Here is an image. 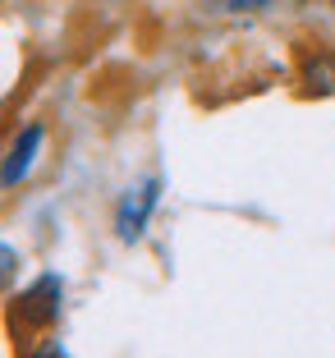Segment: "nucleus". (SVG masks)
<instances>
[{
    "instance_id": "7ed1b4c3",
    "label": "nucleus",
    "mask_w": 335,
    "mask_h": 358,
    "mask_svg": "<svg viewBox=\"0 0 335 358\" xmlns=\"http://www.w3.org/2000/svg\"><path fill=\"white\" fill-rule=\"evenodd\" d=\"M60 294H64V285L55 271L37 275L32 289H23V299H19V313L28 317V327H51L55 317H60Z\"/></svg>"
},
{
    "instance_id": "0eeeda50",
    "label": "nucleus",
    "mask_w": 335,
    "mask_h": 358,
    "mask_svg": "<svg viewBox=\"0 0 335 358\" xmlns=\"http://www.w3.org/2000/svg\"><path fill=\"white\" fill-rule=\"evenodd\" d=\"M32 358H64V354H60V345H55V340H46V345L37 349V354H32Z\"/></svg>"
},
{
    "instance_id": "6e6552de",
    "label": "nucleus",
    "mask_w": 335,
    "mask_h": 358,
    "mask_svg": "<svg viewBox=\"0 0 335 358\" xmlns=\"http://www.w3.org/2000/svg\"><path fill=\"white\" fill-rule=\"evenodd\" d=\"M331 5H335V0H331Z\"/></svg>"
},
{
    "instance_id": "20e7f679",
    "label": "nucleus",
    "mask_w": 335,
    "mask_h": 358,
    "mask_svg": "<svg viewBox=\"0 0 335 358\" xmlns=\"http://www.w3.org/2000/svg\"><path fill=\"white\" fill-rule=\"evenodd\" d=\"M304 83H308V92H317V96L335 92V60L313 55V60H308V69H304Z\"/></svg>"
},
{
    "instance_id": "39448f33",
    "label": "nucleus",
    "mask_w": 335,
    "mask_h": 358,
    "mask_svg": "<svg viewBox=\"0 0 335 358\" xmlns=\"http://www.w3.org/2000/svg\"><path fill=\"white\" fill-rule=\"evenodd\" d=\"M211 10H220V14H257V10H266V5H276V0H207Z\"/></svg>"
},
{
    "instance_id": "423d86ee",
    "label": "nucleus",
    "mask_w": 335,
    "mask_h": 358,
    "mask_svg": "<svg viewBox=\"0 0 335 358\" xmlns=\"http://www.w3.org/2000/svg\"><path fill=\"white\" fill-rule=\"evenodd\" d=\"M14 271H19V253H14L10 243L0 239V289H5V285L14 280Z\"/></svg>"
},
{
    "instance_id": "f03ea898",
    "label": "nucleus",
    "mask_w": 335,
    "mask_h": 358,
    "mask_svg": "<svg viewBox=\"0 0 335 358\" xmlns=\"http://www.w3.org/2000/svg\"><path fill=\"white\" fill-rule=\"evenodd\" d=\"M42 143H46V129H42V124H28L19 138H14L10 152H5V161H0V189H19L23 179L32 175Z\"/></svg>"
},
{
    "instance_id": "f257e3e1",
    "label": "nucleus",
    "mask_w": 335,
    "mask_h": 358,
    "mask_svg": "<svg viewBox=\"0 0 335 358\" xmlns=\"http://www.w3.org/2000/svg\"><path fill=\"white\" fill-rule=\"evenodd\" d=\"M157 202H161V179L157 175H147L143 184H134V189L120 198V211H115L120 243H138V239H143V230H147V221H152Z\"/></svg>"
}]
</instances>
